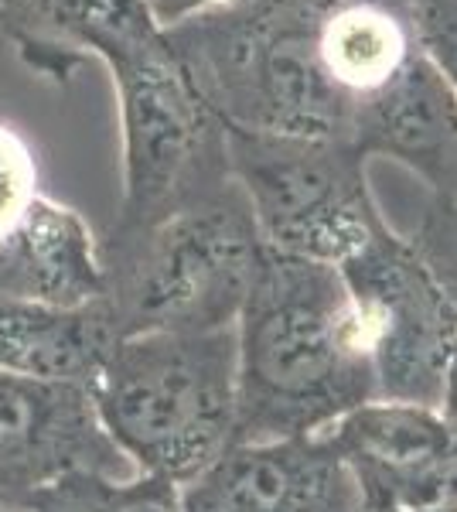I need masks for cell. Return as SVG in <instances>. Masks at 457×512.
<instances>
[{"mask_svg":"<svg viewBox=\"0 0 457 512\" xmlns=\"http://www.w3.org/2000/svg\"><path fill=\"white\" fill-rule=\"evenodd\" d=\"M369 400L376 373L342 270L263 250L236 318V441L318 437Z\"/></svg>","mask_w":457,"mask_h":512,"instance_id":"cell-1","label":"cell"},{"mask_svg":"<svg viewBox=\"0 0 457 512\" xmlns=\"http://www.w3.org/2000/svg\"><path fill=\"white\" fill-rule=\"evenodd\" d=\"M93 403L137 475L191 482L236 441V328L120 338Z\"/></svg>","mask_w":457,"mask_h":512,"instance_id":"cell-2","label":"cell"},{"mask_svg":"<svg viewBox=\"0 0 457 512\" xmlns=\"http://www.w3.org/2000/svg\"><path fill=\"white\" fill-rule=\"evenodd\" d=\"M260 256L249 205L232 181L151 226L113 233L103 297L123 338L236 328Z\"/></svg>","mask_w":457,"mask_h":512,"instance_id":"cell-3","label":"cell"},{"mask_svg":"<svg viewBox=\"0 0 457 512\" xmlns=\"http://www.w3.org/2000/svg\"><path fill=\"white\" fill-rule=\"evenodd\" d=\"M120 99L123 202L113 233L144 229L232 185L226 127L181 72L164 35L106 62Z\"/></svg>","mask_w":457,"mask_h":512,"instance_id":"cell-4","label":"cell"},{"mask_svg":"<svg viewBox=\"0 0 457 512\" xmlns=\"http://www.w3.org/2000/svg\"><path fill=\"white\" fill-rule=\"evenodd\" d=\"M229 175L263 250L342 267L386 229L348 140H294L226 127Z\"/></svg>","mask_w":457,"mask_h":512,"instance_id":"cell-5","label":"cell"},{"mask_svg":"<svg viewBox=\"0 0 457 512\" xmlns=\"http://www.w3.org/2000/svg\"><path fill=\"white\" fill-rule=\"evenodd\" d=\"M338 270L362 318L376 373V400L437 407L447 359L457 342V304L417 250L389 226Z\"/></svg>","mask_w":457,"mask_h":512,"instance_id":"cell-6","label":"cell"},{"mask_svg":"<svg viewBox=\"0 0 457 512\" xmlns=\"http://www.w3.org/2000/svg\"><path fill=\"white\" fill-rule=\"evenodd\" d=\"M72 472L137 475L99 424L89 390L0 373V502L28 512L41 489Z\"/></svg>","mask_w":457,"mask_h":512,"instance_id":"cell-7","label":"cell"},{"mask_svg":"<svg viewBox=\"0 0 457 512\" xmlns=\"http://www.w3.org/2000/svg\"><path fill=\"white\" fill-rule=\"evenodd\" d=\"M324 437L352 475L365 512L457 502V437L437 407L369 400Z\"/></svg>","mask_w":457,"mask_h":512,"instance_id":"cell-8","label":"cell"},{"mask_svg":"<svg viewBox=\"0 0 457 512\" xmlns=\"http://www.w3.org/2000/svg\"><path fill=\"white\" fill-rule=\"evenodd\" d=\"M181 512H365L328 437L232 441L181 485Z\"/></svg>","mask_w":457,"mask_h":512,"instance_id":"cell-9","label":"cell"},{"mask_svg":"<svg viewBox=\"0 0 457 512\" xmlns=\"http://www.w3.org/2000/svg\"><path fill=\"white\" fill-rule=\"evenodd\" d=\"M352 144L403 161L457 202V96L420 48L379 93L352 106Z\"/></svg>","mask_w":457,"mask_h":512,"instance_id":"cell-10","label":"cell"},{"mask_svg":"<svg viewBox=\"0 0 457 512\" xmlns=\"http://www.w3.org/2000/svg\"><path fill=\"white\" fill-rule=\"evenodd\" d=\"M106 294L103 246L86 219L48 195L0 239V301L79 308Z\"/></svg>","mask_w":457,"mask_h":512,"instance_id":"cell-11","label":"cell"},{"mask_svg":"<svg viewBox=\"0 0 457 512\" xmlns=\"http://www.w3.org/2000/svg\"><path fill=\"white\" fill-rule=\"evenodd\" d=\"M0 35L41 76L69 79L86 59L106 65L161 31L137 0H0Z\"/></svg>","mask_w":457,"mask_h":512,"instance_id":"cell-12","label":"cell"},{"mask_svg":"<svg viewBox=\"0 0 457 512\" xmlns=\"http://www.w3.org/2000/svg\"><path fill=\"white\" fill-rule=\"evenodd\" d=\"M120 338L106 297L79 308L0 301V373L93 393Z\"/></svg>","mask_w":457,"mask_h":512,"instance_id":"cell-13","label":"cell"},{"mask_svg":"<svg viewBox=\"0 0 457 512\" xmlns=\"http://www.w3.org/2000/svg\"><path fill=\"white\" fill-rule=\"evenodd\" d=\"M314 52L331 86L355 106L417 55L410 11L396 0H328L314 18Z\"/></svg>","mask_w":457,"mask_h":512,"instance_id":"cell-14","label":"cell"},{"mask_svg":"<svg viewBox=\"0 0 457 512\" xmlns=\"http://www.w3.org/2000/svg\"><path fill=\"white\" fill-rule=\"evenodd\" d=\"M28 512H181V485L157 475L72 472L41 489Z\"/></svg>","mask_w":457,"mask_h":512,"instance_id":"cell-15","label":"cell"},{"mask_svg":"<svg viewBox=\"0 0 457 512\" xmlns=\"http://www.w3.org/2000/svg\"><path fill=\"white\" fill-rule=\"evenodd\" d=\"M38 195L35 154L11 127L0 123V239L14 233Z\"/></svg>","mask_w":457,"mask_h":512,"instance_id":"cell-16","label":"cell"},{"mask_svg":"<svg viewBox=\"0 0 457 512\" xmlns=\"http://www.w3.org/2000/svg\"><path fill=\"white\" fill-rule=\"evenodd\" d=\"M406 243L417 250V256L427 263V270L437 277L447 297L457 304V202L454 198L437 195L434 205L423 212L417 233Z\"/></svg>","mask_w":457,"mask_h":512,"instance_id":"cell-17","label":"cell"},{"mask_svg":"<svg viewBox=\"0 0 457 512\" xmlns=\"http://www.w3.org/2000/svg\"><path fill=\"white\" fill-rule=\"evenodd\" d=\"M406 11L420 55L457 96V0H410Z\"/></svg>","mask_w":457,"mask_h":512,"instance_id":"cell-18","label":"cell"},{"mask_svg":"<svg viewBox=\"0 0 457 512\" xmlns=\"http://www.w3.org/2000/svg\"><path fill=\"white\" fill-rule=\"evenodd\" d=\"M137 4L144 7V14L151 18L154 28L161 35H168V31L181 28V24L202 18L209 11H219V7L236 4V0H137Z\"/></svg>","mask_w":457,"mask_h":512,"instance_id":"cell-19","label":"cell"},{"mask_svg":"<svg viewBox=\"0 0 457 512\" xmlns=\"http://www.w3.org/2000/svg\"><path fill=\"white\" fill-rule=\"evenodd\" d=\"M437 410H440V417H444V424L451 427L454 437H457V342H454L451 359H447V369H444V383H440Z\"/></svg>","mask_w":457,"mask_h":512,"instance_id":"cell-20","label":"cell"},{"mask_svg":"<svg viewBox=\"0 0 457 512\" xmlns=\"http://www.w3.org/2000/svg\"><path fill=\"white\" fill-rule=\"evenodd\" d=\"M393 512H457V502L454 506H437V509H393Z\"/></svg>","mask_w":457,"mask_h":512,"instance_id":"cell-21","label":"cell"},{"mask_svg":"<svg viewBox=\"0 0 457 512\" xmlns=\"http://www.w3.org/2000/svg\"><path fill=\"white\" fill-rule=\"evenodd\" d=\"M0 512H14V509H7V506H4V502H0Z\"/></svg>","mask_w":457,"mask_h":512,"instance_id":"cell-22","label":"cell"}]
</instances>
